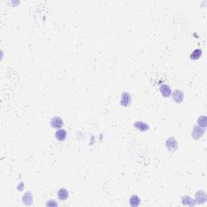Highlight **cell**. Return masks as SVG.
Masks as SVG:
<instances>
[{
	"label": "cell",
	"mask_w": 207,
	"mask_h": 207,
	"mask_svg": "<svg viewBox=\"0 0 207 207\" xmlns=\"http://www.w3.org/2000/svg\"><path fill=\"white\" fill-rule=\"evenodd\" d=\"M205 129L204 127H201L199 125H196L193 127V129L192 131V137L193 139L197 140L202 137L203 134L205 133Z\"/></svg>",
	"instance_id": "1"
},
{
	"label": "cell",
	"mask_w": 207,
	"mask_h": 207,
	"mask_svg": "<svg viewBox=\"0 0 207 207\" xmlns=\"http://www.w3.org/2000/svg\"><path fill=\"white\" fill-rule=\"evenodd\" d=\"M166 146L169 151L171 152H174L178 148V143H177V140L173 138V137H170L166 141Z\"/></svg>",
	"instance_id": "2"
},
{
	"label": "cell",
	"mask_w": 207,
	"mask_h": 207,
	"mask_svg": "<svg viewBox=\"0 0 207 207\" xmlns=\"http://www.w3.org/2000/svg\"><path fill=\"white\" fill-rule=\"evenodd\" d=\"M63 121L61 117H55L52 118L51 120H50V125L53 127V128L54 129H61L63 125Z\"/></svg>",
	"instance_id": "3"
},
{
	"label": "cell",
	"mask_w": 207,
	"mask_h": 207,
	"mask_svg": "<svg viewBox=\"0 0 207 207\" xmlns=\"http://www.w3.org/2000/svg\"><path fill=\"white\" fill-rule=\"evenodd\" d=\"M131 104V96L128 92L122 93L121 98V105L124 107H128Z\"/></svg>",
	"instance_id": "4"
},
{
	"label": "cell",
	"mask_w": 207,
	"mask_h": 207,
	"mask_svg": "<svg viewBox=\"0 0 207 207\" xmlns=\"http://www.w3.org/2000/svg\"><path fill=\"white\" fill-rule=\"evenodd\" d=\"M159 90H160V92L163 95L164 97L165 98H168V97H170L171 95H172V89L170 88V87L168 85V84H166V83H164V84H162L159 87Z\"/></svg>",
	"instance_id": "5"
},
{
	"label": "cell",
	"mask_w": 207,
	"mask_h": 207,
	"mask_svg": "<svg viewBox=\"0 0 207 207\" xmlns=\"http://www.w3.org/2000/svg\"><path fill=\"white\" fill-rule=\"evenodd\" d=\"M172 97H173V100H175V102L180 104V103H181L184 100L183 92L181 91V90H176L172 93Z\"/></svg>",
	"instance_id": "6"
},
{
	"label": "cell",
	"mask_w": 207,
	"mask_h": 207,
	"mask_svg": "<svg viewBox=\"0 0 207 207\" xmlns=\"http://www.w3.org/2000/svg\"><path fill=\"white\" fill-rule=\"evenodd\" d=\"M67 137V132L63 129H58L55 133V137L58 141H64Z\"/></svg>",
	"instance_id": "7"
},
{
	"label": "cell",
	"mask_w": 207,
	"mask_h": 207,
	"mask_svg": "<svg viewBox=\"0 0 207 207\" xmlns=\"http://www.w3.org/2000/svg\"><path fill=\"white\" fill-rule=\"evenodd\" d=\"M22 201L24 202V205H31L33 202V197L32 196V193L30 192H27L24 194Z\"/></svg>",
	"instance_id": "8"
},
{
	"label": "cell",
	"mask_w": 207,
	"mask_h": 207,
	"mask_svg": "<svg viewBox=\"0 0 207 207\" xmlns=\"http://www.w3.org/2000/svg\"><path fill=\"white\" fill-rule=\"evenodd\" d=\"M133 125H134V127H135L136 129H137L140 131H146L150 129V126H149L148 125L146 124V122L143 121L135 122Z\"/></svg>",
	"instance_id": "9"
},
{
	"label": "cell",
	"mask_w": 207,
	"mask_h": 207,
	"mask_svg": "<svg viewBox=\"0 0 207 207\" xmlns=\"http://www.w3.org/2000/svg\"><path fill=\"white\" fill-rule=\"evenodd\" d=\"M196 201L199 204H202L206 201V194L204 191H199L196 193Z\"/></svg>",
	"instance_id": "10"
},
{
	"label": "cell",
	"mask_w": 207,
	"mask_h": 207,
	"mask_svg": "<svg viewBox=\"0 0 207 207\" xmlns=\"http://www.w3.org/2000/svg\"><path fill=\"white\" fill-rule=\"evenodd\" d=\"M58 198L62 201H66L69 197V192L66 189H61L58 192Z\"/></svg>",
	"instance_id": "11"
},
{
	"label": "cell",
	"mask_w": 207,
	"mask_h": 207,
	"mask_svg": "<svg viewBox=\"0 0 207 207\" xmlns=\"http://www.w3.org/2000/svg\"><path fill=\"white\" fill-rule=\"evenodd\" d=\"M140 202H141V200L136 195H133V196L131 197L130 199H129V205L133 207H137L140 205Z\"/></svg>",
	"instance_id": "12"
},
{
	"label": "cell",
	"mask_w": 207,
	"mask_h": 207,
	"mask_svg": "<svg viewBox=\"0 0 207 207\" xmlns=\"http://www.w3.org/2000/svg\"><path fill=\"white\" fill-rule=\"evenodd\" d=\"M202 54V51L200 49H197L193 51V52L190 55V58L192 59V60H197V59L200 58V57Z\"/></svg>",
	"instance_id": "13"
},
{
	"label": "cell",
	"mask_w": 207,
	"mask_h": 207,
	"mask_svg": "<svg viewBox=\"0 0 207 207\" xmlns=\"http://www.w3.org/2000/svg\"><path fill=\"white\" fill-rule=\"evenodd\" d=\"M197 125H198L199 126L205 128V126H206L207 125L206 117H205V116H201V117H200L197 119Z\"/></svg>",
	"instance_id": "14"
},
{
	"label": "cell",
	"mask_w": 207,
	"mask_h": 207,
	"mask_svg": "<svg viewBox=\"0 0 207 207\" xmlns=\"http://www.w3.org/2000/svg\"><path fill=\"white\" fill-rule=\"evenodd\" d=\"M47 205H48V206H51V205H52V206H57L58 204L55 202L54 200H50L48 202H47Z\"/></svg>",
	"instance_id": "15"
}]
</instances>
